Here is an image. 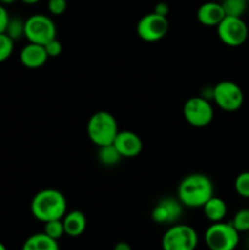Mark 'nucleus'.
I'll list each match as a JSON object with an SVG mask.
<instances>
[{
  "label": "nucleus",
  "mask_w": 249,
  "mask_h": 250,
  "mask_svg": "<svg viewBox=\"0 0 249 250\" xmlns=\"http://www.w3.org/2000/svg\"><path fill=\"white\" fill-rule=\"evenodd\" d=\"M220 4L226 16L242 17L248 7V0H222Z\"/></svg>",
  "instance_id": "19"
},
{
  "label": "nucleus",
  "mask_w": 249,
  "mask_h": 250,
  "mask_svg": "<svg viewBox=\"0 0 249 250\" xmlns=\"http://www.w3.org/2000/svg\"><path fill=\"white\" fill-rule=\"evenodd\" d=\"M204 241L209 250H234L239 243V232L231 222H212L205 231Z\"/></svg>",
  "instance_id": "4"
},
{
  "label": "nucleus",
  "mask_w": 249,
  "mask_h": 250,
  "mask_svg": "<svg viewBox=\"0 0 249 250\" xmlns=\"http://www.w3.org/2000/svg\"><path fill=\"white\" fill-rule=\"evenodd\" d=\"M231 224L239 232H249V209H241L234 214Z\"/></svg>",
  "instance_id": "22"
},
{
  "label": "nucleus",
  "mask_w": 249,
  "mask_h": 250,
  "mask_svg": "<svg viewBox=\"0 0 249 250\" xmlns=\"http://www.w3.org/2000/svg\"><path fill=\"white\" fill-rule=\"evenodd\" d=\"M217 37L227 46H239L248 38V26L242 17L225 16L216 26Z\"/></svg>",
  "instance_id": "9"
},
{
  "label": "nucleus",
  "mask_w": 249,
  "mask_h": 250,
  "mask_svg": "<svg viewBox=\"0 0 249 250\" xmlns=\"http://www.w3.org/2000/svg\"><path fill=\"white\" fill-rule=\"evenodd\" d=\"M44 233L49 236L50 238L59 241L61 237L65 234V229H63L62 219L61 220H51L44 224Z\"/></svg>",
  "instance_id": "21"
},
{
  "label": "nucleus",
  "mask_w": 249,
  "mask_h": 250,
  "mask_svg": "<svg viewBox=\"0 0 249 250\" xmlns=\"http://www.w3.org/2000/svg\"><path fill=\"white\" fill-rule=\"evenodd\" d=\"M168 11H170V7H168V5L164 1L158 2V4L154 6V10H153V12H155V14L160 15V16H165V17H167Z\"/></svg>",
  "instance_id": "28"
},
{
  "label": "nucleus",
  "mask_w": 249,
  "mask_h": 250,
  "mask_svg": "<svg viewBox=\"0 0 249 250\" xmlns=\"http://www.w3.org/2000/svg\"><path fill=\"white\" fill-rule=\"evenodd\" d=\"M15 1H17V0H0V4L1 5H11V4H14Z\"/></svg>",
  "instance_id": "31"
},
{
  "label": "nucleus",
  "mask_w": 249,
  "mask_h": 250,
  "mask_svg": "<svg viewBox=\"0 0 249 250\" xmlns=\"http://www.w3.org/2000/svg\"><path fill=\"white\" fill-rule=\"evenodd\" d=\"M225 15L220 2L208 1L199 6L197 11V19L203 26L207 27H216L220 22L224 20Z\"/></svg>",
  "instance_id": "14"
},
{
  "label": "nucleus",
  "mask_w": 249,
  "mask_h": 250,
  "mask_svg": "<svg viewBox=\"0 0 249 250\" xmlns=\"http://www.w3.org/2000/svg\"><path fill=\"white\" fill-rule=\"evenodd\" d=\"M212 100L221 110L237 111L242 107L244 94L242 88L232 81H221L212 87Z\"/></svg>",
  "instance_id": "7"
},
{
  "label": "nucleus",
  "mask_w": 249,
  "mask_h": 250,
  "mask_svg": "<svg viewBox=\"0 0 249 250\" xmlns=\"http://www.w3.org/2000/svg\"><path fill=\"white\" fill-rule=\"evenodd\" d=\"M183 211L182 203L175 198H164L154 207L151 219L159 225H173L180 220Z\"/></svg>",
  "instance_id": "11"
},
{
  "label": "nucleus",
  "mask_w": 249,
  "mask_h": 250,
  "mask_svg": "<svg viewBox=\"0 0 249 250\" xmlns=\"http://www.w3.org/2000/svg\"><path fill=\"white\" fill-rule=\"evenodd\" d=\"M98 159H99L100 164L104 166H114L120 163L122 156L115 148L114 144L105 146H99V151H98Z\"/></svg>",
  "instance_id": "18"
},
{
  "label": "nucleus",
  "mask_w": 249,
  "mask_h": 250,
  "mask_svg": "<svg viewBox=\"0 0 249 250\" xmlns=\"http://www.w3.org/2000/svg\"><path fill=\"white\" fill-rule=\"evenodd\" d=\"M10 15L7 10L5 9L4 5L0 4V33H5L6 31L7 23H9Z\"/></svg>",
  "instance_id": "27"
},
{
  "label": "nucleus",
  "mask_w": 249,
  "mask_h": 250,
  "mask_svg": "<svg viewBox=\"0 0 249 250\" xmlns=\"http://www.w3.org/2000/svg\"><path fill=\"white\" fill-rule=\"evenodd\" d=\"M5 33L14 42L24 37V21H22L20 17H10Z\"/></svg>",
  "instance_id": "20"
},
{
  "label": "nucleus",
  "mask_w": 249,
  "mask_h": 250,
  "mask_svg": "<svg viewBox=\"0 0 249 250\" xmlns=\"http://www.w3.org/2000/svg\"><path fill=\"white\" fill-rule=\"evenodd\" d=\"M21 1L26 5H34L41 1V0H21Z\"/></svg>",
  "instance_id": "30"
},
{
  "label": "nucleus",
  "mask_w": 249,
  "mask_h": 250,
  "mask_svg": "<svg viewBox=\"0 0 249 250\" xmlns=\"http://www.w3.org/2000/svg\"><path fill=\"white\" fill-rule=\"evenodd\" d=\"M248 2H249V0H248Z\"/></svg>",
  "instance_id": "34"
},
{
  "label": "nucleus",
  "mask_w": 249,
  "mask_h": 250,
  "mask_svg": "<svg viewBox=\"0 0 249 250\" xmlns=\"http://www.w3.org/2000/svg\"><path fill=\"white\" fill-rule=\"evenodd\" d=\"M21 250H60L58 241L46 236L44 232L29 236L24 241Z\"/></svg>",
  "instance_id": "17"
},
{
  "label": "nucleus",
  "mask_w": 249,
  "mask_h": 250,
  "mask_svg": "<svg viewBox=\"0 0 249 250\" xmlns=\"http://www.w3.org/2000/svg\"><path fill=\"white\" fill-rule=\"evenodd\" d=\"M62 224L66 236L76 238L84 233L87 229V217L81 210H72L66 212L62 217Z\"/></svg>",
  "instance_id": "15"
},
{
  "label": "nucleus",
  "mask_w": 249,
  "mask_h": 250,
  "mask_svg": "<svg viewBox=\"0 0 249 250\" xmlns=\"http://www.w3.org/2000/svg\"><path fill=\"white\" fill-rule=\"evenodd\" d=\"M119 133V126L114 115L107 111H98L89 117L87 124V134L90 142L99 146L114 143Z\"/></svg>",
  "instance_id": "3"
},
{
  "label": "nucleus",
  "mask_w": 249,
  "mask_h": 250,
  "mask_svg": "<svg viewBox=\"0 0 249 250\" xmlns=\"http://www.w3.org/2000/svg\"><path fill=\"white\" fill-rule=\"evenodd\" d=\"M199 242L197 231L189 225L173 224L161 241L163 250H195Z\"/></svg>",
  "instance_id": "5"
},
{
  "label": "nucleus",
  "mask_w": 249,
  "mask_h": 250,
  "mask_svg": "<svg viewBox=\"0 0 249 250\" xmlns=\"http://www.w3.org/2000/svg\"><path fill=\"white\" fill-rule=\"evenodd\" d=\"M248 248H249V241H248Z\"/></svg>",
  "instance_id": "33"
},
{
  "label": "nucleus",
  "mask_w": 249,
  "mask_h": 250,
  "mask_svg": "<svg viewBox=\"0 0 249 250\" xmlns=\"http://www.w3.org/2000/svg\"><path fill=\"white\" fill-rule=\"evenodd\" d=\"M234 190L242 198L249 199V171L241 172L234 180Z\"/></svg>",
  "instance_id": "23"
},
{
  "label": "nucleus",
  "mask_w": 249,
  "mask_h": 250,
  "mask_svg": "<svg viewBox=\"0 0 249 250\" xmlns=\"http://www.w3.org/2000/svg\"><path fill=\"white\" fill-rule=\"evenodd\" d=\"M49 56L46 54L44 45L36 43H28L22 48L20 53V61L22 65L31 70L42 67L48 61Z\"/></svg>",
  "instance_id": "13"
},
{
  "label": "nucleus",
  "mask_w": 249,
  "mask_h": 250,
  "mask_svg": "<svg viewBox=\"0 0 249 250\" xmlns=\"http://www.w3.org/2000/svg\"><path fill=\"white\" fill-rule=\"evenodd\" d=\"M214 195V183L207 175L194 172L187 175L177 188V199L183 207L190 209L203 208V205Z\"/></svg>",
  "instance_id": "1"
},
{
  "label": "nucleus",
  "mask_w": 249,
  "mask_h": 250,
  "mask_svg": "<svg viewBox=\"0 0 249 250\" xmlns=\"http://www.w3.org/2000/svg\"><path fill=\"white\" fill-rule=\"evenodd\" d=\"M24 37L29 43L45 45L56 38L55 22L44 14L32 15L24 21Z\"/></svg>",
  "instance_id": "6"
},
{
  "label": "nucleus",
  "mask_w": 249,
  "mask_h": 250,
  "mask_svg": "<svg viewBox=\"0 0 249 250\" xmlns=\"http://www.w3.org/2000/svg\"><path fill=\"white\" fill-rule=\"evenodd\" d=\"M203 212L205 217L211 222L224 221L227 215V205L224 199L212 195L204 205H203Z\"/></svg>",
  "instance_id": "16"
},
{
  "label": "nucleus",
  "mask_w": 249,
  "mask_h": 250,
  "mask_svg": "<svg viewBox=\"0 0 249 250\" xmlns=\"http://www.w3.org/2000/svg\"><path fill=\"white\" fill-rule=\"evenodd\" d=\"M44 48H45V51L46 54H48L49 58H58V56L62 53V44H61L56 38L48 42V43L44 45Z\"/></svg>",
  "instance_id": "26"
},
{
  "label": "nucleus",
  "mask_w": 249,
  "mask_h": 250,
  "mask_svg": "<svg viewBox=\"0 0 249 250\" xmlns=\"http://www.w3.org/2000/svg\"><path fill=\"white\" fill-rule=\"evenodd\" d=\"M183 116L186 121L193 127L208 126L214 119V107L208 99L199 97H192L183 105Z\"/></svg>",
  "instance_id": "8"
},
{
  "label": "nucleus",
  "mask_w": 249,
  "mask_h": 250,
  "mask_svg": "<svg viewBox=\"0 0 249 250\" xmlns=\"http://www.w3.org/2000/svg\"><path fill=\"white\" fill-rule=\"evenodd\" d=\"M31 212L38 221L61 220L67 212V200L58 189L46 188L39 190L31 202Z\"/></svg>",
  "instance_id": "2"
},
{
  "label": "nucleus",
  "mask_w": 249,
  "mask_h": 250,
  "mask_svg": "<svg viewBox=\"0 0 249 250\" xmlns=\"http://www.w3.org/2000/svg\"><path fill=\"white\" fill-rule=\"evenodd\" d=\"M167 17L160 16L155 12L144 15L137 23V34L139 38L148 43L159 42L167 34Z\"/></svg>",
  "instance_id": "10"
},
{
  "label": "nucleus",
  "mask_w": 249,
  "mask_h": 250,
  "mask_svg": "<svg viewBox=\"0 0 249 250\" xmlns=\"http://www.w3.org/2000/svg\"><path fill=\"white\" fill-rule=\"evenodd\" d=\"M112 250H132V248L127 242H119V243L115 244Z\"/></svg>",
  "instance_id": "29"
},
{
  "label": "nucleus",
  "mask_w": 249,
  "mask_h": 250,
  "mask_svg": "<svg viewBox=\"0 0 249 250\" xmlns=\"http://www.w3.org/2000/svg\"><path fill=\"white\" fill-rule=\"evenodd\" d=\"M67 9V0H48V10L54 16L62 15Z\"/></svg>",
  "instance_id": "25"
},
{
  "label": "nucleus",
  "mask_w": 249,
  "mask_h": 250,
  "mask_svg": "<svg viewBox=\"0 0 249 250\" xmlns=\"http://www.w3.org/2000/svg\"><path fill=\"white\" fill-rule=\"evenodd\" d=\"M15 42L6 33H0V62L7 60L14 51Z\"/></svg>",
  "instance_id": "24"
},
{
  "label": "nucleus",
  "mask_w": 249,
  "mask_h": 250,
  "mask_svg": "<svg viewBox=\"0 0 249 250\" xmlns=\"http://www.w3.org/2000/svg\"><path fill=\"white\" fill-rule=\"evenodd\" d=\"M115 148L120 153L122 158H136L141 154L143 149L142 139L137 133L132 131H119L114 143Z\"/></svg>",
  "instance_id": "12"
},
{
  "label": "nucleus",
  "mask_w": 249,
  "mask_h": 250,
  "mask_svg": "<svg viewBox=\"0 0 249 250\" xmlns=\"http://www.w3.org/2000/svg\"><path fill=\"white\" fill-rule=\"evenodd\" d=\"M0 250H7V249H6V247H5L4 244L1 243V242H0Z\"/></svg>",
  "instance_id": "32"
}]
</instances>
